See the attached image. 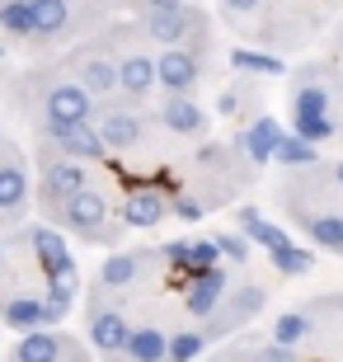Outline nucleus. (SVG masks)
Returning <instances> with one entry per match:
<instances>
[{"instance_id":"nucleus-16","label":"nucleus","mask_w":343,"mask_h":362,"mask_svg":"<svg viewBox=\"0 0 343 362\" xmlns=\"http://www.w3.org/2000/svg\"><path fill=\"white\" fill-rule=\"evenodd\" d=\"M99 136H104V151H127V146L141 141V122H136L132 113H104Z\"/></svg>"},{"instance_id":"nucleus-1","label":"nucleus","mask_w":343,"mask_h":362,"mask_svg":"<svg viewBox=\"0 0 343 362\" xmlns=\"http://www.w3.org/2000/svg\"><path fill=\"white\" fill-rule=\"evenodd\" d=\"M198 81H202V66H198L193 52H184V47H165V52L156 57V85H165L174 99H188V90H193Z\"/></svg>"},{"instance_id":"nucleus-31","label":"nucleus","mask_w":343,"mask_h":362,"mask_svg":"<svg viewBox=\"0 0 343 362\" xmlns=\"http://www.w3.org/2000/svg\"><path fill=\"white\" fill-rule=\"evenodd\" d=\"M207 349V334L198 329H184V334H170V362H193L198 353Z\"/></svg>"},{"instance_id":"nucleus-32","label":"nucleus","mask_w":343,"mask_h":362,"mask_svg":"<svg viewBox=\"0 0 343 362\" xmlns=\"http://www.w3.org/2000/svg\"><path fill=\"white\" fill-rule=\"evenodd\" d=\"M0 28L28 38V33H33V24H28V0H5V5H0Z\"/></svg>"},{"instance_id":"nucleus-2","label":"nucleus","mask_w":343,"mask_h":362,"mask_svg":"<svg viewBox=\"0 0 343 362\" xmlns=\"http://www.w3.org/2000/svg\"><path fill=\"white\" fill-rule=\"evenodd\" d=\"M28 240H33V255H38V264H42V273H47V282H80L76 259H71L66 240H62L57 230L38 226L33 235H28Z\"/></svg>"},{"instance_id":"nucleus-33","label":"nucleus","mask_w":343,"mask_h":362,"mask_svg":"<svg viewBox=\"0 0 343 362\" xmlns=\"http://www.w3.org/2000/svg\"><path fill=\"white\" fill-rule=\"evenodd\" d=\"M268 255H273V264H277V273H306L310 269V255H306V250H296V245H277V250H268Z\"/></svg>"},{"instance_id":"nucleus-15","label":"nucleus","mask_w":343,"mask_h":362,"mask_svg":"<svg viewBox=\"0 0 343 362\" xmlns=\"http://www.w3.org/2000/svg\"><path fill=\"white\" fill-rule=\"evenodd\" d=\"M160 122H165L170 132L193 136V132H202V127H207V113H202L193 99H170V104L160 108Z\"/></svg>"},{"instance_id":"nucleus-25","label":"nucleus","mask_w":343,"mask_h":362,"mask_svg":"<svg viewBox=\"0 0 343 362\" xmlns=\"http://www.w3.org/2000/svg\"><path fill=\"white\" fill-rule=\"evenodd\" d=\"M296 118H330V90L320 81H306L296 90Z\"/></svg>"},{"instance_id":"nucleus-23","label":"nucleus","mask_w":343,"mask_h":362,"mask_svg":"<svg viewBox=\"0 0 343 362\" xmlns=\"http://www.w3.org/2000/svg\"><path fill=\"white\" fill-rule=\"evenodd\" d=\"M306 230H310V240L325 245V250H334V255H343V216L334 212H320L306 221Z\"/></svg>"},{"instance_id":"nucleus-22","label":"nucleus","mask_w":343,"mask_h":362,"mask_svg":"<svg viewBox=\"0 0 343 362\" xmlns=\"http://www.w3.org/2000/svg\"><path fill=\"white\" fill-rule=\"evenodd\" d=\"M80 292V282H47V296H42V320L57 325V320H66V310L71 301H76Z\"/></svg>"},{"instance_id":"nucleus-38","label":"nucleus","mask_w":343,"mask_h":362,"mask_svg":"<svg viewBox=\"0 0 343 362\" xmlns=\"http://www.w3.org/2000/svg\"><path fill=\"white\" fill-rule=\"evenodd\" d=\"M216 108H221V113H236V94L226 90V94H221V99H216Z\"/></svg>"},{"instance_id":"nucleus-6","label":"nucleus","mask_w":343,"mask_h":362,"mask_svg":"<svg viewBox=\"0 0 343 362\" xmlns=\"http://www.w3.org/2000/svg\"><path fill=\"white\" fill-rule=\"evenodd\" d=\"M193 28H202V19L188 14L184 5H179V10H151L146 14V33H151L156 42H165V47H174L179 38H188Z\"/></svg>"},{"instance_id":"nucleus-37","label":"nucleus","mask_w":343,"mask_h":362,"mask_svg":"<svg viewBox=\"0 0 343 362\" xmlns=\"http://www.w3.org/2000/svg\"><path fill=\"white\" fill-rule=\"evenodd\" d=\"M174 212L184 216V221H198V216H202V207H198L193 198H179V202H174Z\"/></svg>"},{"instance_id":"nucleus-13","label":"nucleus","mask_w":343,"mask_h":362,"mask_svg":"<svg viewBox=\"0 0 343 362\" xmlns=\"http://www.w3.org/2000/svg\"><path fill=\"white\" fill-rule=\"evenodd\" d=\"M71 19V5L66 0H28V24H33V33L38 38H52V33H62Z\"/></svg>"},{"instance_id":"nucleus-14","label":"nucleus","mask_w":343,"mask_h":362,"mask_svg":"<svg viewBox=\"0 0 343 362\" xmlns=\"http://www.w3.org/2000/svg\"><path fill=\"white\" fill-rule=\"evenodd\" d=\"M118 90L136 94V99L156 90V57H141V52L127 57V62L118 66Z\"/></svg>"},{"instance_id":"nucleus-28","label":"nucleus","mask_w":343,"mask_h":362,"mask_svg":"<svg viewBox=\"0 0 343 362\" xmlns=\"http://www.w3.org/2000/svg\"><path fill=\"white\" fill-rule=\"evenodd\" d=\"M231 66H236V71H245V76H282L277 57L250 52V47H236V52H231Z\"/></svg>"},{"instance_id":"nucleus-34","label":"nucleus","mask_w":343,"mask_h":362,"mask_svg":"<svg viewBox=\"0 0 343 362\" xmlns=\"http://www.w3.org/2000/svg\"><path fill=\"white\" fill-rule=\"evenodd\" d=\"M211 240H216L221 259H231V264H245V259H250V240H245V235H211Z\"/></svg>"},{"instance_id":"nucleus-30","label":"nucleus","mask_w":343,"mask_h":362,"mask_svg":"<svg viewBox=\"0 0 343 362\" xmlns=\"http://www.w3.org/2000/svg\"><path fill=\"white\" fill-rule=\"evenodd\" d=\"M216 264H221V250H216V240H188V269L184 273H193V278H198V273H207V269H216Z\"/></svg>"},{"instance_id":"nucleus-7","label":"nucleus","mask_w":343,"mask_h":362,"mask_svg":"<svg viewBox=\"0 0 343 362\" xmlns=\"http://www.w3.org/2000/svg\"><path fill=\"white\" fill-rule=\"evenodd\" d=\"M221 292H226V273L221 269H207V273H198V278L188 282V310L198 315V320H211L216 315V306H221Z\"/></svg>"},{"instance_id":"nucleus-29","label":"nucleus","mask_w":343,"mask_h":362,"mask_svg":"<svg viewBox=\"0 0 343 362\" xmlns=\"http://www.w3.org/2000/svg\"><path fill=\"white\" fill-rule=\"evenodd\" d=\"M136 273H141V259L136 255H113L104 269H99V278H104V287H127Z\"/></svg>"},{"instance_id":"nucleus-5","label":"nucleus","mask_w":343,"mask_h":362,"mask_svg":"<svg viewBox=\"0 0 343 362\" xmlns=\"http://www.w3.org/2000/svg\"><path fill=\"white\" fill-rule=\"evenodd\" d=\"M66 226H76L80 235H99V226L108 221V202L104 193H94V188H80L76 198H66Z\"/></svg>"},{"instance_id":"nucleus-4","label":"nucleus","mask_w":343,"mask_h":362,"mask_svg":"<svg viewBox=\"0 0 343 362\" xmlns=\"http://www.w3.org/2000/svg\"><path fill=\"white\" fill-rule=\"evenodd\" d=\"M47 132H52L57 146L66 151V160H99V156H108L99 127H90V122H76V127H57V122H47Z\"/></svg>"},{"instance_id":"nucleus-11","label":"nucleus","mask_w":343,"mask_h":362,"mask_svg":"<svg viewBox=\"0 0 343 362\" xmlns=\"http://www.w3.org/2000/svg\"><path fill=\"white\" fill-rule=\"evenodd\" d=\"M14 362H66V339L52 329H33L14 344Z\"/></svg>"},{"instance_id":"nucleus-42","label":"nucleus","mask_w":343,"mask_h":362,"mask_svg":"<svg viewBox=\"0 0 343 362\" xmlns=\"http://www.w3.org/2000/svg\"><path fill=\"white\" fill-rule=\"evenodd\" d=\"M0 259H5V250H0Z\"/></svg>"},{"instance_id":"nucleus-12","label":"nucleus","mask_w":343,"mask_h":362,"mask_svg":"<svg viewBox=\"0 0 343 362\" xmlns=\"http://www.w3.org/2000/svg\"><path fill=\"white\" fill-rule=\"evenodd\" d=\"M80 188H85V170H80L76 160H52L47 170H42V193L47 198H76Z\"/></svg>"},{"instance_id":"nucleus-27","label":"nucleus","mask_w":343,"mask_h":362,"mask_svg":"<svg viewBox=\"0 0 343 362\" xmlns=\"http://www.w3.org/2000/svg\"><path fill=\"white\" fill-rule=\"evenodd\" d=\"M306 334H310V315H301V310H287V315H277V325H273V344H282V349H296Z\"/></svg>"},{"instance_id":"nucleus-24","label":"nucleus","mask_w":343,"mask_h":362,"mask_svg":"<svg viewBox=\"0 0 343 362\" xmlns=\"http://www.w3.org/2000/svg\"><path fill=\"white\" fill-rule=\"evenodd\" d=\"M264 310V287H240L236 296H231V315H226L216 329H231V325H245L250 315H259Z\"/></svg>"},{"instance_id":"nucleus-10","label":"nucleus","mask_w":343,"mask_h":362,"mask_svg":"<svg viewBox=\"0 0 343 362\" xmlns=\"http://www.w3.org/2000/svg\"><path fill=\"white\" fill-rule=\"evenodd\" d=\"M122 221L136 230H151L165 221V198H160L156 188H132L127 193V202H122Z\"/></svg>"},{"instance_id":"nucleus-8","label":"nucleus","mask_w":343,"mask_h":362,"mask_svg":"<svg viewBox=\"0 0 343 362\" xmlns=\"http://www.w3.org/2000/svg\"><path fill=\"white\" fill-rule=\"evenodd\" d=\"M127 334H132V325L122 320V310H94L90 315V344L99 353H122V344H127Z\"/></svg>"},{"instance_id":"nucleus-20","label":"nucleus","mask_w":343,"mask_h":362,"mask_svg":"<svg viewBox=\"0 0 343 362\" xmlns=\"http://www.w3.org/2000/svg\"><path fill=\"white\" fill-rule=\"evenodd\" d=\"M277 136H282V127H277L273 118H259L250 127V132L240 136V146L250 151V160H273V146H277Z\"/></svg>"},{"instance_id":"nucleus-21","label":"nucleus","mask_w":343,"mask_h":362,"mask_svg":"<svg viewBox=\"0 0 343 362\" xmlns=\"http://www.w3.org/2000/svg\"><path fill=\"white\" fill-rule=\"evenodd\" d=\"M240 226H245V240H259V245H268V250L287 245V230L273 226V221H264L254 207H240Z\"/></svg>"},{"instance_id":"nucleus-35","label":"nucleus","mask_w":343,"mask_h":362,"mask_svg":"<svg viewBox=\"0 0 343 362\" xmlns=\"http://www.w3.org/2000/svg\"><path fill=\"white\" fill-rule=\"evenodd\" d=\"M254 362H296V349H282V344H268V349L259 353Z\"/></svg>"},{"instance_id":"nucleus-40","label":"nucleus","mask_w":343,"mask_h":362,"mask_svg":"<svg viewBox=\"0 0 343 362\" xmlns=\"http://www.w3.org/2000/svg\"><path fill=\"white\" fill-rule=\"evenodd\" d=\"M226 5H231V10H254L259 0H226Z\"/></svg>"},{"instance_id":"nucleus-17","label":"nucleus","mask_w":343,"mask_h":362,"mask_svg":"<svg viewBox=\"0 0 343 362\" xmlns=\"http://www.w3.org/2000/svg\"><path fill=\"white\" fill-rule=\"evenodd\" d=\"M24 202H28V175H24V165L5 160V165H0V212H19Z\"/></svg>"},{"instance_id":"nucleus-39","label":"nucleus","mask_w":343,"mask_h":362,"mask_svg":"<svg viewBox=\"0 0 343 362\" xmlns=\"http://www.w3.org/2000/svg\"><path fill=\"white\" fill-rule=\"evenodd\" d=\"M184 0H151V10H179Z\"/></svg>"},{"instance_id":"nucleus-26","label":"nucleus","mask_w":343,"mask_h":362,"mask_svg":"<svg viewBox=\"0 0 343 362\" xmlns=\"http://www.w3.org/2000/svg\"><path fill=\"white\" fill-rule=\"evenodd\" d=\"M273 160L277 165H315L320 160V151L310 146V141H301V136H277V146H273Z\"/></svg>"},{"instance_id":"nucleus-9","label":"nucleus","mask_w":343,"mask_h":362,"mask_svg":"<svg viewBox=\"0 0 343 362\" xmlns=\"http://www.w3.org/2000/svg\"><path fill=\"white\" fill-rule=\"evenodd\" d=\"M122 358H127V362H170V334L156 329V325H141V329L127 334Z\"/></svg>"},{"instance_id":"nucleus-36","label":"nucleus","mask_w":343,"mask_h":362,"mask_svg":"<svg viewBox=\"0 0 343 362\" xmlns=\"http://www.w3.org/2000/svg\"><path fill=\"white\" fill-rule=\"evenodd\" d=\"M165 259H170L174 269H188V240H170L165 245Z\"/></svg>"},{"instance_id":"nucleus-18","label":"nucleus","mask_w":343,"mask_h":362,"mask_svg":"<svg viewBox=\"0 0 343 362\" xmlns=\"http://www.w3.org/2000/svg\"><path fill=\"white\" fill-rule=\"evenodd\" d=\"M0 315H5L10 329H24V334H33V329L47 325V320H42V301H38V296H10Z\"/></svg>"},{"instance_id":"nucleus-19","label":"nucleus","mask_w":343,"mask_h":362,"mask_svg":"<svg viewBox=\"0 0 343 362\" xmlns=\"http://www.w3.org/2000/svg\"><path fill=\"white\" fill-rule=\"evenodd\" d=\"M80 90L85 94H108V90H118V66L113 62H104V57H90L85 66H80Z\"/></svg>"},{"instance_id":"nucleus-41","label":"nucleus","mask_w":343,"mask_h":362,"mask_svg":"<svg viewBox=\"0 0 343 362\" xmlns=\"http://www.w3.org/2000/svg\"><path fill=\"white\" fill-rule=\"evenodd\" d=\"M334 175H339V188H343V165H339V170H334Z\"/></svg>"},{"instance_id":"nucleus-3","label":"nucleus","mask_w":343,"mask_h":362,"mask_svg":"<svg viewBox=\"0 0 343 362\" xmlns=\"http://www.w3.org/2000/svg\"><path fill=\"white\" fill-rule=\"evenodd\" d=\"M42 108H47V122H57V127H76V122H90V94L80 90V85H52L47 90V99H42Z\"/></svg>"}]
</instances>
